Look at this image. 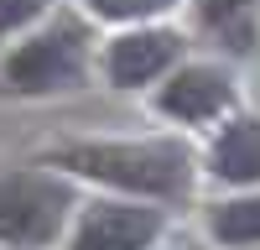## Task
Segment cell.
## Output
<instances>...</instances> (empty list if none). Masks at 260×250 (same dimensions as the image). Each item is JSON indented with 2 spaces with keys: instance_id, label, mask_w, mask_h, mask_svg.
<instances>
[{
  "instance_id": "6da1fadb",
  "label": "cell",
  "mask_w": 260,
  "mask_h": 250,
  "mask_svg": "<svg viewBox=\"0 0 260 250\" xmlns=\"http://www.w3.org/2000/svg\"><path fill=\"white\" fill-rule=\"evenodd\" d=\"M78 177L125 188V193H151V198H177L192 182V157L177 141H78L52 157Z\"/></svg>"
},
{
  "instance_id": "30bf717a",
  "label": "cell",
  "mask_w": 260,
  "mask_h": 250,
  "mask_svg": "<svg viewBox=\"0 0 260 250\" xmlns=\"http://www.w3.org/2000/svg\"><path fill=\"white\" fill-rule=\"evenodd\" d=\"M94 16H104V21H146V16H161V11H172L177 0H83Z\"/></svg>"
},
{
  "instance_id": "7a4b0ae2",
  "label": "cell",
  "mask_w": 260,
  "mask_h": 250,
  "mask_svg": "<svg viewBox=\"0 0 260 250\" xmlns=\"http://www.w3.org/2000/svg\"><path fill=\"white\" fill-rule=\"evenodd\" d=\"M89 73V26L78 16H52L26 42L6 52V83L16 94H57L78 89Z\"/></svg>"
},
{
  "instance_id": "52a82bcc",
  "label": "cell",
  "mask_w": 260,
  "mask_h": 250,
  "mask_svg": "<svg viewBox=\"0 0 260 250\" xmlns=\"http://www.w3.org/2000/svg\"><path fill=\"white\" fill-rule=\"evenodd\" d=\"M208 167L219 182H260V120H234L213 141Z\"/></svg>"
},
{
  "instance_id": "8fae6325",
  "label": "cell",
  "mask_w": 260,
  "mask_h": 250,
  "mask_svg": "<svg viewBox=\"0 0 260 250\" xmlns=\"http://www.w3.org/2000/svg\"><path fill=\"white\" fill-rule=\"evenodd\" d=\"M47 6H52V0H0V37L31 26L37 16H47Z\"/></svg>"
},
{
  "instance_id": "7c38bea8",
  "label": "cell",
  "mask_w": 260,
  "mask_h": 250,
  "mask_svg": "<svg viewBox=\"0 0 260 250\" xmlns=\"http://www.w3.org/2000/svg\"><path fill=\"white\" fill-rule=\"evenodd\" d=\"M182 250H198V245H182Z\"/></svg>"
},
{
  "instance_id": "ba28073f",
  "label": "cell",
  "mask_w": 260,
  "mask_h": 250,
  "mask_svg": "<svg viewBox=\"0 0 260 250\" xmlns=\"http://www.w3.org/2000/svg\"><path fill=\"white\" fill-rule=\"evenodd\" d=\"M250 11H255V0H198L203 26H213L229 47H240V52L255 47L250 42Z\"/></svg>"
},
{
  "instance_id": "8992f818",
  "label": "cell",
  "mask_w": 260,
  "mask_h": 250,
  "mask_svg": "<svg viewBox=\"0 0 260 250\" xmlns=\"http://www.w3.org/2000/svg\"><path fill=\"white\" fill-rule=\"evenodd\" d=\"M229 99H234V78H229L224 68H213V63H192V68L172 73V83L161 89V110H167L172 120L198 125V120L224 115Z\"/></svg>"
},
{
  "instance_id": "3957f363",
  "label": "cell",
  "mask_w": 260,
  "mask_h": 250,
  "mask_svg": "<svg viewBox=\"0 0 260 250\" xmlns=\"http://www.w3.org/2000/svg\"><path fill=\"white\" fill-rule=\"evenodd\" d=\"M73 214L68 182L52 172H0V245L47 250Z\"/></svg>"
},
{
  "instance_id": "277c9868",
  "label": "cell",
  "mask_w": 260,
  "mask_h": 250,
  "mask_svg": "<svg viewBox=\"0 0 260 250\" xmlns=\"http://www.w3.org/2000/svg\"><path fill=\"white\" fill-rule=\"evenodd\" d=\"M161 235V214L141 203H89L68 250H146Z\"/></svg>"
},
{
  "instance_id": "5b68a950",
  "label": "cell",
  "mask_w": 260,
  "mask_h": 250,
  "mask_svg": "<svg viewBox=\"0 0 260 250\" xmlns=\"http://www.w3.org/2000/svg\"><path fill=\"white\" fill-rule=\"evenodd\" d=\"M177 52H182L177 32H156V26L125 32V37L110 42V52H104V73H110L115 89H141V83L161 78L172 63H177Z\"/></svg>"
},
{
  "instance_id": "9c48e42d",
  "label": "cell",
  "mask_w": 260,
  "mask_h": 250,
  "mask_svg": "<svg viewBox=\"0 0 260 250\" xmlns=\"http://www.w3.org/2000/svg\"><path fill=\"white\" fill-rule=\"evenodd\" d=\"M213 235L224 245H260V193L213 208Z\"/></svg>"
}]
</instances>
